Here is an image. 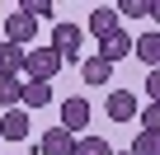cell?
<instances>
[{
	"mask_svg": "<svg viewBox=\"0 0 160 155\" xmlns=\"http://www.w3.org/2000/svg\"><path fill=\"white\" fill-rule=\"evenodd\" d=\"M66 61L52 52V47H28L24 52V80H38V85H52V75L61 70Z\"/></svg>",
	"mask_w": 160,
	"mask_h": 155,
	"instance_id": "6da1fadb",
	"label": "cell"
},
{
	"mask_svg": "<svg viewBox=\"0 0 160 155\" xmlns=\"http://www.w3.org/2000/svg\"><path fill=\"white\" fill-rule=\"evenodd\" d=\"M80 42H85V28H80V24H57L47 47H52L61 61H75V56H80Z\"/></svg>",
	"mask_w": 160,
	"mask_h": 155,
	"instance_id": "7a4b0ae2",
	"label": "cell"
},
{
	"mask_svg": "<svg viewBox=\"0 0 160 155\" xmlns=\"http://www.w3.org/2000/svg\"><path fill=\"white\" fill-rule=\"evenodd\" d=\"M104 113H108V122H132V118H137V94H132V90H108Z\"/></svg>",
	"mask_w": 160,
	"mask_h": 155,
	"instance_id": "3957f363",
	"label": "cell"
},
{
	"mask_svg": "<svg viewBox=\"0 0 160 155\" xmlns=\"http://www.w3.org/2000/svg\"><path fill=\"white\" fill-rule=\"evenodd\" d=\"M61 127H66L71 136L90 127V104L80 99V94H71V99H61Z\"/></svg>",
	"mask_w": 160,
	"mask_h": 155,
	"instance_id": "277c9868",
	"label": "cell"
},
{
	"mask_svg": "<svg viewBox=\"0 0 160 155\" xmlns=\"http://www.w3.org/2000/svg\"><path fill=\"white\" fill-rule=\"evenodd\" d=\"M85 28H90V33H94L99 42H104V38H113V33L122 28V19H118V10H113V5H94V10H90V24H85Z\"/></svg>",
	"mask_w": 160,
	"mask_h": 155,
	"instance_id": "5b68a950",
	"label": "cell"
},
{
	"mask_svg": "<svg viewBox=\"0 0 160 155\" xmlns=\"http://www.w3.org/2000/svg\"><path fill=\"white\" fill-rule=\"evenodd\" d=\"M33 33H38V24H33L28 14H19V10H14V14L5 19V42H14V47H24V52H28V47H33Z\"/></svg>",
	"mask_w": 160,
	"mask_h": 155,
	"instance_id": "8992f818",
	"label": "cell"
},
{
	"mask_svg": "<svg viewBox=\"0 0 160 155\" xmlns=\"http://www.w3.org/2000/svg\"><path fill=\"white\" fill-rule=\"evenodd\" d=\"M38 155H75V136L66 127H47L38 136Z\"/></svg>",
	"mask_w": 160,
	"mask_h": 155,
	"instance_id": "52a82bcc",
	"label": "cell"
},
{
	"mask_svg": "<svg viewBox=\"0 0 160 155\" xmlns=\"http://www.w3.org/2000/svg\"><path fill=\"white\" fill-rule=\"evenodd\" d=\"M0 141H28V108H10L0 118Z\"/></svg>",
	"mask_w": 160,
	"mask_h": 155,
	"instance_id": "ba28073f",
	"label": "cell"
},
{
	"mask_svg": "<svg viewBox=\"0 0 160 155\" xmlns=\"http://www.w3.org/2000/svg\"><path fill=\"white\" fill-rule=\"evenodd\" d=\"M127 52H132V38H127L122 28H118L113 38H104V42H99V61H108V66H118Z\"/></svg>",
	"mask_w": 160,
	"mask_h": 155,
	"instance_id": "9c48e42d",
	"label": "cell"
},
{
	"mask_svg": "<svg viewBox=\"0 0 160 155\" xmlns=\"http://www.w3.org/2000/svg\"><path fill=\"white\" fill-rule=\"evenodd\" d=\"M0 75H14V80H24V47L0 42Z\"/></svg>",
	"mask_w": 160,
	"mask_h": 155,
	"instance_id": "30bf717a",
	"label": "cell"
},
{
	"mask_svg": "<svg viewBox=\"0 0 160 155\" xmlns=\"http://www.w3.org/2000/svg\"><path fill=\"white\" fill-rule=\"evenodd\" d=\"M132 52H137V61H146L151 70L160 66V33H141L137 42H132Z\"/></svg>",
	"mask_w": 160,
	"mask_h": 155,
	"instance_id": "8fae6325",
	"label": "cell"
},
{
	"mask_svg": "<svg viewBox=\"0 0 160 155\" xmlns=\"http://www.w3.org/2000/svg\"><path fill=\"white\" fill-rule=\"evenodd\" d=\"M47 104H52V85L24 80V99H19V108H47Z\"/></svg>",
	"mask_w": 160,
	"mask_h": 155,
	"instance_id": "7c38bea8",
	"label": "cell"
},
{
	"mask_svg": "<svg viewBox=\"0 0 160 155\" xmlns=\"http://www.w3.org/2000/svg\"><path fill=\"white\" fill-rule=\"evenodd\" d=\"M19 99H24V80H14V75H0V108H19Z\"/></svg>",
	"mask_w": 160,
	"mask_h": 155,
	"instance_id": "4fadbf2b",
	"label": "cell"
},
{
	"mask_svg": "<svg viewBox=\"0 0 160 155\" xmlns=\"http://www.w3.org/2000/svg\"><path fill=\"white\" fill-rule=\"evenodd\" d=\"M108 75H113V66L99 61V56H90L85 66H80V80H85V85H108Z\"/></svg>",
	"mask_w": 160,
	"mask_h": 155,
	"instance_id": "5bb4252c",
	"label": "cell"
},
{
	"mask_svg": "<svg viewBox=\"0 0 160 155\" xmlns=\"http://www.w3.org/2000/svg\"><path fill=\"white\" fill-rule=\"evenodd\" d=\"M75 155H113V146L104 136H75Z\"/></svg>",
	"mask_w": 160,
	"mask_h": 155,
	"instance_id": "9a60e30c",
	"label": "cell"
},
{
	"mask_svg": "<svg viewBox=\"0 0 160 155\" xmlns=\"http://www.w3.org/2000/svg\"><path fill=\"white\" fill-rule=\"evenodd\" d=\"M19 14H28V19L38 24V19H52V5H47V0H24V5H19Z\"/></svg>",
	"mask_w": 160,
	"mask_h": 155,
	"instance_id": "2e32d148",
	"label": "cell"
},
{
	"mask_svg": "<svg viewBox=\"0 0 160 155\" xmlns=\"http://www.w3.org/2000/svg\"><path fill=\"white\" fill-rule=\"evenodd\" d=\"M127 155H155V132H137L132 136V150Z\"/></svg>",
	"mask_w": 160,
	"mask_h": 155,
	"instance_id": "e0dca14e",
	"label": "cell"
},
{
	"mask_svg": "<svg viewBox=\"0 0 160 155\" xmlns=\"http://www.w3.org/2000/svg\"><path fill=\"white\" fill-rule=\"evenodd\" d=\"M137 118H141V132H160V104H146V108H137Z\"/></svg>",
	"mask_w": 160,
	"mask_h": 155,
	"instance_id": "ac0fdd59",
	"label": "cell"
},
{
	"mask_svg": "<svg viewBox=\"0 0 160 155\" xmlns=\"http://www.w3.org/2000/svg\"><path fill=\"white\" fill-rule=\"evenodd\" d=\"M113 10H118V19H146V0H122Z\"/></svg>",
	"mask_w": 160,
	"mask_h": 155,
	"instance_id": "d6986e66",
	"label": "cell"
},
{
	"mask_svg": "<svg viewBox=\"0 0 160 155\" xmlns=\"http://www.w3.org/2000/svg\"><path fill=\"white\" fill-rule=\"evenodd\" d=\"M146 94H151V104H160V66L146 75Z\"/></svg>",
	"mask_w": 160,
	"mask_h": 155,
	"instance_id": "ffe728a7",
	"label": "cell"
},
{
	"mask_svg": "<svg viewBox=\"0 0 160 155\" xmlns=\"http://www.w3.org/2000/svg\"><path fill=\"white\" fill-rule=\"evenodd\" d=\"M146 19H155V24H160V0H146Z\"/></svg>",
	"mask_w": 160,
	"mask_h": 155,
	"instance_id": "44dd1931",
	"label": "cell"
},
{
	"mask_svg": "<svg viewBox=\"0 0 160 155\" xmlns=\"http://www.w3.org/2000/svg\"><path fill=\"white\" fill-rule=\"evenodd\" d=\"M155 155H160V132H155Z\"/></svg>",
	"mask_w": 160,
	"mask_h": 155,
	"instance_id": "7402d4cb",
	"label": "cell"
},
{
	"mask_svg": "<svg viewBox=\"0 0 160 155\" xmlns=\"http://www.w3.org/2000/svg\"><path fill=\"white\" fill-rule=\"evenodd\" d=\"M113 155H127V150H113Z\"/></svg>",
	"mask_w": 160,
	"mask_h": 155,
	"instance_id": "603a6c76",
	"label": "cell"
}]
</instances>
